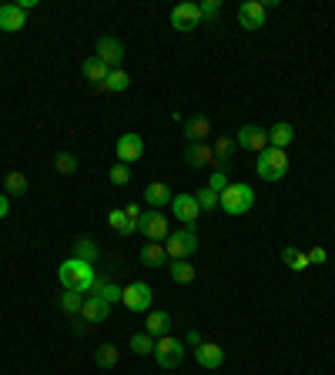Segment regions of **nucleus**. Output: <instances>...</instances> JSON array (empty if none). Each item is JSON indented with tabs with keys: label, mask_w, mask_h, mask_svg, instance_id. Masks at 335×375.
Listing matches in <instances>:
<instances>
[{
	"label": "nucleus",
	"mask_w": 335,
	"mask_h": 375,
	"mask_svg": "<svg viewBox=\"0 0 335 375\" xmlns=\"http://www.w3.org/2000/svg\"><path fill=\"white\" fill-rule=\"evenodd\" d=\"M202 24V10H198V3H178L174 10H171V27L174 31H195Z\"/></svg>",
	"instance_id": "nucleus-9"
},
{
	"label": "nucleus",
	"mask_w": 335,
	"mask_h": 375,
	"mask_svg": "<svg viewBox=\"0 0 335 375\" xmlns=\"http://www.w3.org/2000/svg\"><path fill=\"white\" fill-rule=\"evenodd\" d=\"M57 278H60V288L81 292L88 299L94 288V265L81 262V258H67V262H60V268H57Z\"/></svg>",
	"instance_id": "nucleus-1"
},
{
	"label": "nucleus",
	"mask_w": 335,
	"mask_h": 375,
	"mask_svg": "<svg viewBox=\"0 0 335 375\" xmlns=\"http://www.w3.org/2000/svg\"><path fill=\"white\" fill-rule=\"evenodd\" d=\"M97 255H101V248H97L94 238H77V242H74V258L94 265V262H97Z\"/></svg>",
	"instance_id": "nucleus-26"
},
{
	"label": "nucleus",
	"mask_w": 335,
	"mask_h": 375,
	"mask_svg": "<svg viewBox=\"0 0 335 375\" xmlns=\"http://www.w3.org/2000/svg\"><path fill=\"white\" fill-rule=\"evenodd\" d=\"M195 201H198V208H202V211H215V208L222 205V194H218V191H211V188H198Z\"/></svg>",
	"instance_id": "nucleus-30"
},
{
	"label": "nucleus",
	"mask_w": 335,
	"mask_h": 375,
	"mask_svg": "<svg viewBox=\"0 0 335 375\" xmlns=\"http://www.w3.org/2000/svg\"><path fill=\"white\" fill-rule=\"evenodd\" d=\"M124 215H128V218H134V222H138V218H141V205H128V208H124Z\"/></svg>",
	"instance_id": "nucleus-42"
},
{
	"label": "nucleus",
	"mask_w": 335,
	"mask_h": 375,
	"mask_svg": "<svg viewBox=\"0 0 335 375\" xmlns=\"http://www.w3.org/2000/svg\"><path fill=\"white\" fill-rule=\"evenodd\" d=\"M238 24H242L245 31H259V27H265V3H259V0H245L242 7H238Z\"/></svg>",
	"instance_id": "nucleus-12"
},
{
	"label": "nucleus",
	"mask_w": 335,
	"mask_h": 375,
	"mask_svg": "<svg viewBox=\"0 0 335 375\" xmlns=\"http://www.w3.org/2000/svg\"><path fill=\"white\" fill-rule=\"evenodd\" d=\"M151 285H145V281H134V285H128L124 288V295H121V301L128 305L131 312H148L151 308Z\"/></svg>",
	"instance_id": "nucleus-10"
},
{
	"label": "nucleus",
	"mask_w": 335,
	"mask_h": 375,
	"mask_svg": "<svg viewBox=\"0 0 335 375\" xmlns=\"http://www.w3.org/2000/svg\"><path fill=\"white\" fill-rule=\"evenodd\" d=\"M235 144L252 151V154H261V151L268 148V131L259 128V124H245L242 131H238V138H235Z\"/></svg>",
	"instance_id": "nucleus-8"
},
{
	"label": "nucleus",
	"mask_w": 335,
	"mask_h": 375,
	"mask_svg": "<svg viewBox=\"0 0 335 375\" xmlns=\"http://www.w3.org/2000/svg\"><path fill=\"white\" fill-rule=\"evenodd\" d=\"M131 88V77H128V71H108V77H104V84L97 88V91H108V94H121V91H128Z\"/></svg>",
	"instance_id": "nucleus-22"
},
{
	"label": "nucleus",
	"mask_w": 335,
	"mask_h": 375,
	"mask_svg": "<svg viewBox=\"0 0 335 375\" xmlns=\"http://www.w3.org/2000/svg\"><path fill=\"white\" fill-rule=\"evenodd\" d=\"M108 71H111V67H108V64H101L97 57H88V60H84V67H81V74L88 77V81H91L94 88H101V84H104V77H108Z\"/></svg>",
	"instance_id": "nucleus-23"
},
{
	"label": "nucleus",
	"mask_w": 335,
	"mask_h": 375,
	"mask_svg": "<svg viewBox=\"0 0 335 375\" xmlns=\"http://www.w3.org/2000/svg\"><path fill=\"white\" fill-rule=\"evenodd\" d=\"M94 57H97L101 64H108L111 71H117L121 60H124V44L117 38H111V34H104V38L97 40V47H94Z\"/></svg>",
	"instance_id": "nucleus-6"
},
{
	"label": "nucleus",
	"mask_w": 335,
	"mask_h": 375,
	"mask_svg": "<svg viewBox=\"0 0 335 375\" xmlns=\"http://www.w3.org/2000/svg\"><path fill=\"white\" fill-rule=\"evenodd\" d=\"M111 315V305L104 299H97V295H88L84 305H81V319L88 322V325H97V322H108Z\"/></svg>",
	"instance_id": "nucleus-16"
},
{
	"label": "nucleus",
	"mask_w": 335,
	"mask_h": 375,
	"mask_svg": "<svg viewBox=\"0 0 335 375\" xmlns=\"http://www.w3.org/2000/svg\"><path fill=\"white\" fill-rule=\"evenodd\" d=\"M154 342H158L154 335L138 332V335H131V352H134V356H151V352H154Z\"/></svg>",
	"instance_id": "nucleus-29"
},
{
	"label": "nucleus",
	"mask_w": 335,
	"mask_h": 375,
	"mask_svg": "<svg viewBox=\"0 0 335 375\" xmlns=\"http://www.w3.org/2000/svg\"><path fill=\"white\" fill-rule=\"evenodd\" d=\"M108 178H111V185H128L131 181V165H121V161H117V165H111V171H108Z\"/></svg>",
	"instance_id": "nucleus-34"
},
{
	"label": "nucleus",
	"mask_w": 335,
	"mask_h": 375,
	"mask_svg": "<svg viewBox=\"0 0 335 375\" xmlns=\"http://www.w3.org/2000/svg\"><path fill=\"white\" fill-rule=\"evenodd\" d=\"M57 305H60V312H64V315H81L84 295H81V292H67V288H64V295L57 299Z\"/></svg>",
	"instance_id": "nucleus-28"
},
{
	"label": "nucleus",
	"mask_w": 335,
	"mask_h": 375,
	"mask_svg": "<svg viewBox=\"0 0 335 375\" xmlns=\"http://www.w3.org/2000/svg\"><path fill=\"white\" fill-rule=\"evenodd\" d=\"M128 222V215H124V208H114L111 215H108V225L114 228V231H121V225Z\"/></svg>",
	"instance_id": "nucleus-39"
},
{
	"label": "nucleus",
	"mask_w": 335,
	"mask_h": 375,
	"mask_svg": "<svg viewBox=\"0 0 335 375\" xmlns=\"http://www.w3.org/2000/svg\"><path fill=\"white\" fill-rule=\"evenodd\" d=\"M141 265H148V268H165L168 265V251L161 242H148L141 248Z\"/></svg>",
	"instance_id": "nucleus-20"
},
{
	"label": "nucleus",
	"mask_w": 335,
	"mask_h": 375,
	"mask_svg": "<svg viewBox=\"0 0 335 375\" xmlns=\"http://www.w3.org/2000/svg\"><path fill=\"white\" fill-rule=\"evenodd\" d=\"M145 332L148 335H168L171 332V315L168 312H151L148 322H145Z\"/></svg>",
	"instance_id": "nucleus-25"
},
{
	"label": "nucleus",
	"mask_w": 335,
	"mask_h": 375,
	"mask_svg": "<svg viewBox=\"0 0 335 375\" xmlns=\"http://www.w3.org/2000/svg\"><path fill=\"white\" fill-rule=\"evenodd\" d=\"M141 154H145V141H141V134H121V138H117V161H121V165L138 161Z\"/></svg>",
	"instance_id": "nucleus-13"
},
{
	"label": "nucleus",
	"mask_w": 335,
	"mask_h": 375,
	"mask_svg": "<svg viewBox=\"0 0 335 375\" xmlns=\"http://www.w3.org/2000/svg\"><path fill=\"white\" fill-rule=\"evenodd\" d=\"M121 295H124V288H121V285H117L114 278L108 281V285H104L101 292H97V299H104L108 305H114V301H121Z\"/></svg>",
	"instance_id": "nucleus-35"
},
{
	"label": "nucleus",
	"mask_w": 335,
	"mask_h": 375,
	"mask_svg": "<svg viewBox=\"0 0 335 375\" xmlns=\"http://www.w3.org/2000/svg\"><path fill=\"white\" fill-rule=\"evenodd\" d=\"M255 171H259L261 181H281L285 171H288V154L279 148H265L255 161Z\"/></svg>",
	"instance_id": "nucleus-2"
},
{
	"label": "nucleus",
	"mask_w": 335,
	"mask_h": 375,
	"mask_svg": "<svg viewBox=\"0 0 335 375\" xmlns=\"http://www.w3.org/2000/svg\"><path fill=\"white\" fill-rule=\"evenodd\" d=\"M292 138H295V128H292L288 121H279L275 128H268V148L285 151L288 144H292Z\"/></svg>",
	"instance_id": "nucleus-19"
},
{
	"label": "nucleus",
	"mask_w": 335,
	"mask_h": 375,
	"mask_svg": "<svg viewBox=\"0 0 335 375\" xmlns=\"http://www.w3.org/2000/svg\"><path fill=\"white\" fill-rule=\"evenodd\" d=\"M165 251H168V262H181V258H188V255H195V251H198V231H195V228L171 231Z\"/></svg>",
	"instance_id": "nucleus-3"
},
{
	"label": "nucleus",
	"mask_w": 335,
	"mask_h": 375,
	"mask_svg": "<svg viewBox=\"0 0 335 375\" xmlns=\"http://www.w3.org/2000/svg\"><path fill=\"white\" fill-rule=\"evenodd\" d=\"M54 168L60 171V174H74V171H77V158L71 154V151H57Z\"/></svg>",
	"instance_id": "nucleus-33"
},
{
	"label": "nucleus",
	"mask_w": 335,
	"mask_h": 375,
	"mask_svg": "<svg viewBox=\"0 0 335 375\" xmlns=\"http://www.w3.org/2000/svg\"><path fill=\"white\" fill-rule=\"evenodd\" d=\"M138 231L148 238V242H165L168 238V215L161 211H145L138 218Z\"/></svg>",
	"instance_id": "nucleus-7"
},
{
	"label": "nucleus",
	"mask_w": 335,
	"mask_h": 375,
	"mask_svg": "<svg viewBox=\"0 0 335 375\" xmlns=\"http://www.w3.org/2000/svg\"><path fill=\"white\" fill-rule=\"evenodd\" d=\"M145 201L151 205V211H158V208H165L168 201H171V191H168L165 181H151L148 188H145Z\"/></svg>",
	"instance_id": "nucleus-21"
},
{
	"label": "nucleus",
	"mask_w": 335,
	"mask_h": 375,
	"mask_svg": "<svg viewBox=\"0 0 335 375\" xmlns=\"http://www.w3.org/2000/svg\"><path fill=\"white\" fill-rule=\"evenodd\" d=\"M171 215H174L178 222H185V225H195L198 215H202V208L195 201V194H174V198H171Z\"/></svg>",
	"instance_id": "nucleus-11"
},
{
	"label": "nucleus",
	"mask_w": 335,
	"mask_h": 375,
	"mask_svg": "<svg viewBox=\"0 0 335 375\" xmlns=\"http://www.w3.org/2000/svg\"><path fill=\"white\" fill-rule=\"evenodd\" d=\"M168 272H171V278L178 281V285H188V281H195V265L181 258V262H168Z\"/></svg>",
	"instance_id": "nucleus-27"
},
{
	"label": "nucleus",
	"mask_w": 335,
	"mask_h": 375,
	"mask_svg": "<svg viewBox=\"0 0 335 375\" xmlns=\"http://www.w3.org/2000/svg\"><path fill=\"white\" fill-rule=\"evenodd\" d=\"M7 215H10V198L0 194V218H7Z\"/></svg>",
	"instance_id": "nucleus-41"
},
{
	"label": "nucleus",
	"mask_w": 335,
	"mask_h": 375,
	"mask_svg": "<svg viewBox=\"0 0 335 375\" xmlns=\"http://www.w3.org/2000/svg\"><path fill=\"white\" fill-rule=\"evenodd\" d=\"M208 188L222 194L224 188H228V174H224V171H211V181H208Z\"/></svg>",
	"instance_id": "nucleus-36"
},
{
	"label": "nucleus",
	"mask_w": 335,
	"mask_h": 375,
	"mask_svg": "<svg viewBox=\"0 0 335 375\" xmlns=\"http://www.w3.org/2000/svg\"><path fill=\"white\" fill-rule=\"evenodd\" d=\"M255 205V191L248 185H228L222 191V208L228 215H248Z\"/></svg>",
	"instance_id": "nucleus-5"
},
{
	"label": "nucleus",
	"mask_w": 335,
	"mask_h": 375,
	"mask_svg": "<svg viewBox=\"0 0 335 375\" xmlns=\"http://www.w3.org/2000/svg\"><path fill=\"white\" fill-rule=\"evenodd\" d=\"M27 178L20 174V171H10L7 174V198H20V194H27Z\"/></svg>",
	"instance_id": "nucleus-32"
},
{
	"label": "nucleus",
	"mask_w": 335,
	"mask_h": 375,
	"mask_svg": "<svg viewBox=\"0 0 335 375\" xmlns=\"http://www.w3.org/2000/svg\"><path fill=\"white\" fill-rule=\"evenodd\" d=\"M195 358H198V365H202V369H222L224 349H222V345H215V342H202V345L195 349Z\"/></svg>",
	"instance_id": "nucleus-18"
},
{
	"label": "nucleus",
	"mask_w": 335,
	"mask_h": 375,
	"mask_svg": "<svg viewBox=\"0 0 335 375\" xmlns=\"http://www.w3.org/2000/svg\"><path fill=\"white\" fill-rule=\"evenodd\" d=\"M94 362H97V369H114V365H117V349H114L111 342L101 345V349L94 352Z\"/></svg>",
	"instance_id": "nucleus-31"
},
{
	"label": "nucleus",
	"mask_w": 335,
	"mask_h": 375,
	"mask_svg": "<svg viewBox=\"0 0 335 375\" xmlns=\"http://www.w3.org/2000/svg\"><path fill=\"white\" fill-rule=\"evenodd\" d=\"M151 356L158 358L161 369H178L185 362V342L181 338H171V335H161L154 342V352Z\"/></svg>",
	"instance_id": "nucleus-4"
},
{
	"label": "nucleus",
	"mask_w": 335,
	"mask_h": 375,
	"mask_svg": "<svg viewBox=\"0 0 335 375\" xmlns=\"http://www.w3.org/2000/svg\"><path fill=\"white\" fill-rule=\"evenodd\" d=\"M309 262H312V265H325V262H329V251H325L322 244H312V248H309Z\"/></svg>",
	"instance_id": "nucleus-38"
},
{
	"label": "nucleus",
	"mask_w": 335,
	"mask_h": 375,
	"mask_svg": "<svg viewBox=\"0 0 335 375\" xmlns=\"http://www.w3.org/2000/svg\"><path fill=\"white\" fill-rule=\"evenodd\" d=\"M181 342H185V345H191V349H198V345H202L205 338H202V332H195V328H188V335L181 338Z\"/></svg>",
	"instance_id": "nucleus-40"
},
{
	"label": "nucleus",
	"mask_w": 335,
	"mask_h": 375,
	"mask_svg": "<svg viewBox=\"0 0 335 375\" xmlns=\"http://www.w3.org/2000/svg\"><path fill=\"white\" fill-rule=\"evenodd\" d=\"M281 262L288 265V268H292V272H305V268H309V251H302V248H292V244H288V248H281Z\"/></svg>",
	"instance_id": "nucleus-24"
},
{
	"label": "nucleus",
	"mask_w": 335,
	"mask_h": 375,
	"mask_svg": "<svg viewBox=\"0 0 335 375\" xmlns=\"http://www.w3.org/2000/svg\"><path fill=\"white\" fill-rule=\"evenodd\" d=\"M27 24V14L20 10L17 3H0V31L3 34H17Z\"/></svg>",
	"instance_id": "nucleus-15"
},
{
	"label": "nucleus",
	"mask_w": 335,
	"mask_h": 375,
	"mask_svg": "<svg viewBox=\"0 0 335 375\" xmlns=\"http://www.w3.org/2000/svg\"><path fill=\"white\" fill-rule=\"evenodd\" d=\"M185 161L188 168H218V161H215V151H211V144H188L185 148Z\"/></svg>",
	"instance_id": "nucleus-14"
},
{
	"label": "nucleus",
	"mask_w": 335,
	"mask_h": 375,
	"mask_svg": "<svg viewBox=\"0 0 335 375\" xmlns=\"http://www.w3.org/2000/svg\"><path fill=\"white\" fill-rule=\"evenodd\" d=\"M208 134H211V121H208L205 114H191V117H185V138H188V144H202Z\"/></svg>",
	"instance_id": "nucleus-17"
},
{
	"label": "nucleus",
	"mask_w": 335,
	"mask_h": 375,
	"mask_svg": "<svg viewBox=\"0 0 335 375\" xmlns=\"http://www.w3.org/2000/svg\"><path fill=\"white\" fill-rule=\"evenodd\" d=\"M198 10H202V20H215L218 17V0H205V3H198Z\"/></svg>",
	"instance_id": "nucleus-37"
}]
</instances>
